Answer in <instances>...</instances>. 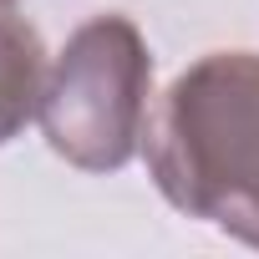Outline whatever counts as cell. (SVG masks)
Wrapping results in <instances>:
<instances>
[{"label": "cell", "mask_w": 259, "mask_h": 259, "mask_svg": "<svg viewBox=\"0 0 259 259\" xmlns=\"http://www.w3.org/2000/svg\"><path fill=\"white\" fill-rule=\"evenodd\" d=\"M158 193L259 249V51H203L158 97L143 133Z\"/></svg>", "instance_id": "1"}, {"label": "cell", "mask_w": 259, "mask_h": 259, "mask_svg": "<svg viewBox=\"0 0 259 259\" xmlns=\"http://www.w3.org/2000/svg\"><path fill=\"white\" fill-rule=\"evenodd\" d=\"M148 97H153V51L143 31L107 11L81 21L41 87V133L56 158L81 173H117L133 163L148 133Z\"/></svg>", "instance_id": "2"}, {"label": "cell", "mask_w": 259, "mask_h": 259, "mask_svg": "<svg viewBox=\"0 0 259 259\" xmlns=\"http://www.w3.org/2000/svg\"><path fill=\"white\" fill-rule=\"evenodd\" d=\"M46 46L26 16L0 0V148L26 133V122L41 112L46 87Z\"/></svg>", "instance_id": "3"}, {"label": "cell", "mask_w": 259, "mask_h": 259, "mask_svg": "<svg viewBox=\"0 0 259 259\" xmlns=\"http://www.w3.org/2000/svg\"><path fill=\"white\" fill-rule=\"evenodd\" d=\"M6 6H11V0H6Z\"/></svg>", "instance_id": "4"}]
</instances>
